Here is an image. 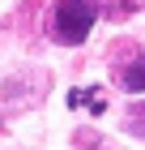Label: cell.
<instances>
[{
    "label": "cell",
    "instance_id": "cell-1",
    "mask_svg": "<svg viewBox=\"0 0 145 150\" xmlns=\"http://www.w3.org/2000/svg\"><path fill=\"white\" fill-rule=\"evenodd\" d=\"M94 0H60V9L51 13V35L60 43H81L94 26Z\"/></svg>",
    "mask_w": 145,
    "mask_h": 150
},
{
    "label": "cell",
    "instance_id": "cell-3",
    "mask_svg": "<svg viewBox=\"0 0 145 150\" xmlns=\"http://www.w3.org/2000/svg\"><path fill=\"white\" fill-rule=\"evenodd\" d=\"M128 129H132V133H145V103L128 112Z\"/></svg>",
    "mask_w": 145,
    "mask_h": 150
},
{
    "label": "cell",
    "instance_id": "cell-2",
    "mask_svg": "<svg viewBox=\"0 0 145 150\" xmlns=\"http://www.w3.org/2000/svg\"><path fill=\"white\" fill-rule=\"evenodd\" d=\"M120 81H124V90H128V94H141V90H145V60H137V64H128Z\"/></svg>",
    "mask_w": 145,
    "mask_h": 150
}]
</instances>
